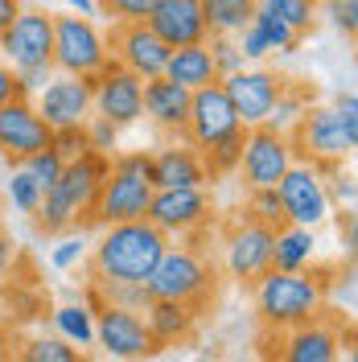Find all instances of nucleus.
<instances>
[{"mask_svg":"<svg viewBox=\"0 0 358 362\" xmlns=\"http://www.w3.org/2000/svg\"><path fill=\"white\" fill-rule=\"evenodd\" d=\"M144 25L157 33L169 49L178 45L206 42V21H202V0H157V8L144 17Z\"/></svg>","mask_w":358,"mask_h":362,"instance_id":"obj_20","label":"nucleus"},{"mask_svg":"<svg viewBox=\"0 0 358 362\" xmlns=\"http://www.w3.org/2000/svg\"><path fill=\"white\" fill-rule=\"evenodd\" d=\"M112 49L103 29L79 17V13H54V70L58 74H74V78H95L99 70L108 66Z\"/></svg>","mask_w":358,"mask_h":362,"instance_id":"obj_6","label":"nucleus"},{"mask_svg":"<svg viewBox=\"0 0 358 362\" xmlns=\"http://www.w3.org/2000/svg\"><path fill=\"white\" fill-rule=\"evenodd\" d=\"M50 148H54L62 160H74V157H83V153H91V148H87V132H83V128L54 132V144H50Z\"/></svg>","mask_w":358,"mask_h":362,"instance_id":"obj_44","label":"nucleus"},{"mask_svg":"<svg viewBox=\"0 0 358 362\" xmlns=\"http://www.w3.org/2000/svg\"><path fill=\"white\" fill-rule=\"evenodd\" d=\"M243 132H247V128H243ZM243 132L226 136V140H219L214 148H206V153H202L206 169H210V177H226V173H235V169H239V153H243Z\"/></svg>","mask_w":358,"mask_h":362,"instance_id":"obj_36","label":"nucleus"},{"mask_svg":"<svg viewBox=\"0 0 358 362\" xmlns=\"http://www.w3.org/2000/svg\"><path fill=\"white\" fill-rule=\"evenodd\" d=\"M251 25H255V29H260V37L268 42V54H296L301 33H296L292 25H284L280 17H272V13H264V8H255Z\"/></svg>","mask_w":358,"mask_h":362,"instance_id":"obj_32","label":"nucleus"},{"mask_svg":"<svg viewBox=\"0 0 358 362\" xmlns=\"http://www.w3.org/2000/svg\"><path fill=\"white\" fill-rule=\"evenodd\" d=\"M272 235L276 230L251 223V218L239 223L226 235V268H231L235 280H247L251 284V280H260L272 268Z\"/></svg>","mask_w":358,"mask_h":362,"instance_id":"obj_19","label":"nucleus"},{"mask_svg":"<svg viewBox=\"0 0 358 362\" xmlns=\"http://www.w3.org/2000/svg\"><path fill=\"white\" fill-rule=\"evenodd\" d=\"M235 132H243V124H239V115H235V107H231V99L223 95L219 83L190 95V119H185V132H181L190 148L206 153V148H214L219 140Z\"/></svg>","mask_w":358,"mask_h":362,"instance_id":"obj_13","label":"nucleus"},{"mask_svg":"<svg viewBox=\"0 0 358 362\" xmlns=\"http://www.w3.org/2000/svg\"><path fill=\"white\" fill-rule=\"evenodd\" d=\"M0 58L13 70L54 66V13L50 8H21L13 25L0 29Z\"/></svg>","mask_w":358,"mask_h":362,"instance_id":"obj_8","label":"nucleus"},{"mask_svg":"<svg viewBox=\"0 0 358 362\" xmlns=\"http://www.w3.org/2000/svg\"><path fill=\"white\" fill-rule=\"evenodd\" d=\"M33 107L50 124V132H67V128H83L91 119V78H74V74H54L37 95Z\"/></svg>","mask_w":358,"mask_h":362,"instance_id":"obj_16","label":"nucleus"},{"mask_svg":"<svg viewBox=\"0 0 358 362\" xmlns=\"http://www.w3.org/2000/svg\"><path fill=\"white\" fill-rule=\"evenodd\" d=\"M87 251H91V243L83 239V230H70V235H62V243L54 247L50 259H54V268L67 272V268H74V264H83V259H87Z\"/></svg>","mask_w":358,"mask_h":362,"instance_id":"obj_43","label":"nucleus"},{"mask_svg":"<svg viewBox=\"0 0 358 362\" xmlns=\"http://www.w3.org/2000/svg\"><path fill=\"white\" fill-rule=\"evenodd\" d=\"M313 255H317V230H309V226H280L272 235V268L309 272Z\"/></svg>","mask_w":358,"mask_h":362,"instance_id":"obj_26","label":"nucleus"},{"mask_svg":"<svg viewBox=\"0 0 358 362\" xmlns=\"http://www.w3.org/2000/svg\"><path fill=\"white\" fill-rule=\"evenodd\" d=\"M95 293L103 305H120V309H136V313L149 305L144 284H95Z\"/></svg>","mask_w":358,"mask_h":362,"instance_id":"obj_38","label":"nucleus"},{"mask_svg":"<svg viewBox=\"0 0 358 362\" xmlns=\"http://www.w3.org/2000/svg\"><path fill=\"white\" fill-rule=\"evenodd\" d=\"M153 181H157V189H206L210 169H206L198 148L169 144V148L153 153Z\"/></svg>","mask_w":358,"mask_h":362,"instance_id":"obj_21","label":"nucleus"},{"mask_svg":"<svg viewBox=\"0 0 358 362\" xmlns=\"http://www.w3.org/2000/svg\"><path fill=\"white\" fill-rule=\"evenodd\" d=\"M210 218V194L206 189H157L144 223H153L169 239V235H190Z\"/></svg>","mask_w":358,"mask_h":362,"instance_id":"obj_18","label":"nucleus"},{"mask_svg":"<svg viewBox=\"0 0 358 362\" xmlns=\"http://www.w3.org/2000/svg\"><path fill=\"white\" fill-rule=\"evenodd\" d=\"M251 4L272 13V17H280L284 25H292L301 37L317 25V0H251Z\"/></svg>","mask_w":358,"mask_h":362,"instance_id":"obj_30","label":"nucleus"},{"mask_svg":"<svg viewBox=\"0 0 358 362\" xmlns=\"http://www.w3.org/2000/svg\"><path fill=\"white\" fill-rule=\"evenodd\" d=\"M161 78H169V83H178V87H185L194 95L202 87H214L219 83V70H214V58H210L206 42H198V45L169 49V62H165V74Z\"/></svg>","mask_w":358,"mask_h":362,"instance_id":"obj_24","label":"nucleus"},{"mask_svg":"<svg viewBox=\"0 0 358 362\" xmlns=\"http://www.w3.org/2000/svg\"><path fill=\"white\" fill-rule=\"evenodd\" d=\"M276 198L284 206V223L289 226H317L330 218V198H325V181H321V169L309 165V160H292L289 173L276 181Z\"/></svg>","mask_w":358,"mask_h":362,"instance_id":"obj_9","label":"nucleus"},{"mask_svg":"<svg viewBox=\"0 0 358 362\" xmlns=\"http://www.w3.org/2000/svg\"><path fill=\"white\" fill-rule=\"evenodd\" d=\"M255 17L251 0H202V21L206 37H239Z\"/></svg>","mask_w":358,"mask_h":362,"instance_id":"obj_27","label":"nucleus"},{"mask_svg":"<svg viewBox=\"0 0 358 362\" xmlns=\"http://www.w3.org/2000/svg\"><path fill=\"white\" fill-rule=\"evenodd\" d=\"M309 107H313V95L305 99V90H292V87H284V90H280V99H276V107H272V115H268V124H264V128L292 136V128L301 124V115L309 112Z\"/></svg>","mask_w":358,"mask_h":362,"instance_id":"obj_31","label":"nucleus"},{"mask_svg":"<svg viewBox=\"0 0 358 362\" xmlns=\"http://www.w3.org/2000/svg\"><path fill=\"white\" fill-rule=\"evenodd\" d=\"M95 4H103V8H108V17H112L115 25L144 21V17L157 8V0H95Z\"/></svg>","mask_w":358,"mask_h":362,"instance_id":"obj_42","label":"nucleus"},{"mask_svg":"<svg viewBox=\"0 0 358 362\" xmlns=\"http://www.w3.org/2000/svg\"><path fill=\"white\" fill-rule=\"evenodd\" d=\"M206 49H210V58H214V70H219V78H226V74H235V70H243V66H247L235 37H206Z\"/></svg>","mask_w":358,"mask_h":362,"instance_id":"obj_40","label":"nucleus"},{"mask_svg":"<svg viewBox=\"0 0 358 362\" xmlns=\"http://www.w3.org/2000/svg\"><path fill=\"white\" fill-rule=\"evenodd\" d=\"M42 198H45V189L29 177V169H25V165H13V173H8V202H13V210L37 214Z\"/></svg>","mask_w":358,"mask_h":362,"instance_id":"obj_34","label":"nucleus"},{"mask_svg":"<svg viewBox=\"0 0 358 362\" xmlns=\"http://www.w3.org/2000/svg\"><path fill=\"white\" fill-rule=\"evenodd\" d=\"M289 140L296 148V160H309L317 169L346 165L358 148V95L337 90L330 107H309Z\"/></svg>","mask_w":358,"mask_h":362,"instance_id":"obj_2","label":"nucleus"},{"mask_svg":"<svg viewBox=\"0 0 358 362\" xmlns=\"http://www.w3.org/2000/svg\"><path fill=\"white\" fill-rule=\"evenodd\" d=\"M50 144H54V132L37 115L33 99H8L0 107V157L8 165H21V160H29L33 153H42Z\"/></svg>","mask_w":358,"mask_h":362,"instance_id":"obj_14","label":"nucleus"},{"mask_svg":"<svg viewBox=\"0 0 358 362\" xmlns=\"http://www.w3.org/2000/svg\"><path fill=\"white\" fill-rule=\"evenodd\" d=\"M169 239L153 223H115L91 243V284H144Z\"/></svg>","mask_w":358,"mask_h":362,"instance_id":"obj_1","label":"nucleus"},{"mask_svg":"<svg viewBox=\"0 0 358 362\" xmlns=\"http://www.w3.org/2000/svg\"><path fill=\"white\" fill-rule=\"evenodd\" d=\"M144 325H149V334L157 346H173V341H185L194 334V325H198V309L194 305H181V300H149L144 309Z\"/></svg>","mask_w":358,"mask_h":362,"instance_id":"obj_25","label":"nucleus"},{"mask_svg":"<svg viewBox=\"0 0 358 362\" xmlns=\"http://www.w3.org/2000/svg\"><path fill=\"white\" fill-rule=\"evenodd\" d=\"M346 362H358V358H354V350H350V354H346Z\"/></svg>","mask_w":358,"mask_h":362,"instance_id":"obj_50","label":"nucleus"},{"mask_svg":"<svg viewBox=\"0 0 358 362\" xmlns=\"http://www.w3.org/2000/svg\"><path fill=\"white\" fill-rule=\"evenodd\" d=\"M247 218L260 226H268V230H280L284 223V206H280V198H276V189H251L247 194Z\"/></svg>","mask_w":358,"mask_h":362,"instance_id":"obj_35","label":"nucleus"},{"mask_svg":"<svg viewBox=\"0 0 358 362\" xmlns=\"http://www.w3.org/2000/svg\"><path fill=\"white\" fill-rule=\"evenodd\" d=\"M255 284V313L264 325L272 329H296V325H309L321 317L325 309V284L317 280L313 272H280L268 268Z\"/></svg>","mask_w":358,"mask_h":362,"instance_id":"obj_4","label":"nucleus"},{"mask_svg":"<svg viewBox=\"0 0 358 362\" xmlns=\"http://www.w3.org/2000/svg\"><path fill=\"white\" fill-rule=\"evenodd\" d=\"M62 4H67L70 13H79V17H95V8H99L95 0H62Z\"/></svg>","mask_w":358,"mask_h":362,"instance_id":"obj_48","label":"nucleus"},{"mask_svg":"<svg viewBox=\"0 0 358 362\" xmlns=\"http://www.w3.org/2000/svg\"><path fill=\"white\" fill-rule=\"evenodd\" d=\"M21 165L29 169V177L37 181L42 189H50L54 181L62 177V169H67V160L58 157L54 148H42V153H33V157H29V160H21Z\"/></svg>","mask_w":358,"mask_h":362,"instance_id":"obj_39","label":"nucleus"},{"mask_svg":"<svg viewBox=\"0 0 358 362\" xmlns=\"http://www.w3.org/2000/svg\"><path fill=\"white\" fill-rule=\"evenodd\" d=\"M108 165H112V157H103V153H83V157L67 160L62 177L45 189L42 206H37L42 230L67 235L83 218H95V202H99V189L108 177Z\"/></svg>","mask_w":358,"mask_h":362,"instance_id":"obj_3","label":"nucleus"},{"mask_svg":"<svg viewBox=\"0 0 358 362\" xmlns=\"http://www.w3.org/2000/svg\"><path fill=\"white\" fill-rule=\"evenodd\" d=\"M219 87L231 99V107H235L243 128H264L276 99H280V90L289 87V78H280V74H272L264 66H243L235 74H226V78H219Z\"/></svg>","mask_w":358,"mask_h":362,"instance_id":"obj_12","label":"nucleus"},{"mask_svg":"<svg viewBox=\"0 0 358 362\" xmlns=\"http://www.w3.org/2000/svg\"><path fill=\"white\" fill-rule=\"evenodd\" d=\"M8 268V239H4V235H0V272Z\"/></svg>","mask_w":358,"mask_h":362,"instance_id":"obj_49","label":"nucleus"},{"mask_svg":"<svg viewBox=\"0 0 358 362\" xmlns=\"http://www.w3.org/2000/svg\"><path fill=\"white\" fill-rule=\"evenodd\" d=\"M144 115L157 124L161 132H185L190 119V90L169 83V78H149L144 83Z\"/></svg>","mask_w":358,"mask_h":362,"instance_id":"obj_23","label":"nucleus"},{"mask_svg":"<svg viewBox=\"0 0 358 362\" xmlns=\"http://www.w3.org/2000/svg\"><path fill=\"white\" fill-rule=\"evenodd\" d=\"M83 132H87V148H91V153L115 157V148H120V128H115L112 119H99V115H91L87 124H83Z\"/></svg>","mask_w":358,"mask_h":362,"instance_id":"obj_37","label":"nucleus"},{"mask_svg":"<svg viewBox=\"0 0 358 362\" xmlns=\"http://www.w3.org/2000/svg\"><path fill=\"white\" fill-rule=\"evenodd\" d=\"M108 49H112L115 62H120L124 70H132L140 83L161 78V74H165V62H169V45L161 42L144 21L115 25L112 37H108Z\"/></svg>","mask_w":358,"mask_h":362,"instance_id":"obj_17","label":"nucleus"},{"mask_svg":"<svg viewBox=\"0 0 358 362\" xmlns=\"http://www.w3.org/2000/svg\"><path fill=\"white\" fill-rule=\"evenodd\" d=\"M58 70L54 66H25V70H17V87H21V99H33L37 90L54 78Z\"/></svg>","mask_w":358,"mask_h":362,"instance_id":"obj_45","label":"nucleus"},{"mask_svg":"<svg viewBox=\"0 0 358 362\" xmlns=\"http://www.w3.org/2000/svg\"><path fill=\"white\" fill-rule=\"evenodd\" d=\"M342 354V334L330 321H309V325H296L284 338V350H280V362H337Z\"/></svg>","mask_w":358,"mask_h":362,"instance_id":"obj_22","label":"nucleus"},{"mask_svg":"<svg viewBox=\"0 0 358 362\" xmlns=\"http://www.w3.org/2000/svg\"><path fill=\"white\" fill-rule=\"evenodd\" d=\"M95 346H103L112 358H149L153 350H161L144 317L136 309H120V305H103L95 309Z\"/></svg>","mask_w":358,"mask_h":362,"instance_id":"obj_15","label":"nucleus"},{"mask_svg":"<svg viewBox=\"0 0 358 362\" xmlns=\"http://www.w3.org/2000/svg\"><path fill=\"white\" fill-rule=\"evenodd\" d=\"M317 8H325V17L342 37L358 33V0H317Z\"/></svg>","mask_w":358,"mask_h":362,"instance_id":"obj_41","label":"nucleus"},{"mask_svg":"<svg viewBox=\"0 0 358 362\" xmlns=\"http://www.w3.org/2000/svg\"><path fill=\"white\" fill-rule=\"evenodd\" d=\"M8 99H21V87H17V70L8 66V62H0V107Z\"/></svg>","mask_w":358,"mask_h":362,"instance_id":"obj_46","label":"nucleus"},{"mask_svg":"<svg viewBox=\"0 0 358 362\" xmlns=\"http://www.w3.org/2000/svg\"><path fill=\"white\" fill-rule=\"evenodd\" d=\"M91 115L112 119L115 128L136 124L144 115V83L115 58H108V66L91 78Z\"/></svg>","mask_w":358,"mask_h":362,"instance_id":"obj_10","label":"nucleus"},{"mask_svg":"<svg viewBox=\"0 0 358 362\" xmlns=\"http://www.w3.org/2000/svg\"><path fill=\"white\" fill-rule=\"evenodd\" d=\"M144 293H149V300H181V305L198 309L202 300L214 293V276H210V268H206V259L198 251L165 247L153 276L144 280Z\"/></svg>","mask_w":358,"mask_h":362,"instance_id":"obj_7","label":"nucleus"},{"mask_svg":"<svg viewBox=\"0 0 358 362\" xmlns=\"http://www.w3.org/2000/svg\"><path fill=\"white\" fill-rule=\"evenodd\" d=\"M321 181H325V198H330V206H342L346 214H354V206H358L354 169H350V165H330V169H321Z\"/></svg>","mask_w":358,"mask_h":362,"instance_id":"obj_33","label":"nucleus"},{"mask_svg":"<svg viewBox=\"0 0 358 362\" xmlns=\"http://www.w3.org/2000/svg\"><path fill=\"white\" fill-rule=\"evenodd\" d=\"M153 194H157L153 153H115L99 189V202H95V223H140L149 214Z\"/></svg>","mask_w":358,"mask_h":362,"instance_id":"obj_5","label":"nucleus"},{"mask_svg":"<svg viewBox=\"0 0 358 362\" xmlns=\"http://www.w3.org/2000/svg\"><path fill=\"white\" fill-rule=\"evenodd\" d=\"M54 329H58V338L62 341L79 346V350H87V346H95V309L83 305V300L58 305V309H54Z\"/></svg>","mask_w":358,"mask_h":362,"instance_id":"obj_28","label":"nucleus"},{"mask_svg":"<svg viewBox=\"0 0 358 362\" xmlns=\"http://www.w3.org/2000/svg\"><path fill=\"white\" fill-rule=\"evenodd\" d=\"M21 8H25V0H0V29L13 25V17H17Z\"/></svg>","mask_w":358,"mask_h":362,"instance_id":"obj_47","label":"nucleus"},{"mask_svg":"<svg viewBox=\"0 0 358 362\" xmlns=\"http://www.w3.org/2000/svg\"><path fill=\"white\" fill-rule=\"evenodd\" d=\"M296 160V148L284 132L272 128H247L243 132V153H239V169L247 189H276V181L289 173V165Z\"/></svg>","mask_w":358,"mask_h":362,"instance_id":"obj_11","label":"nucleus"},{"mask_svg":"<svg viewBox=\"0 0 358 362\" xmlns=\"http://www.w3.org/2000/svg\"><path fill=\"white\" fill-rule=\"evenodd\" d=\"M17 362H87V354L54 334V338H29L17 350Z\"/></svg>","mask_w":358,"mask_h":362,"instance_id":"obj_29","label":"nucleus"}]
</instances>
